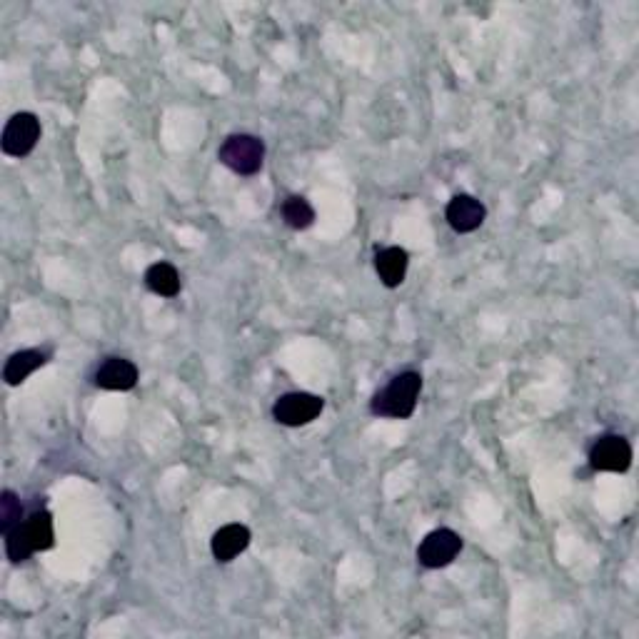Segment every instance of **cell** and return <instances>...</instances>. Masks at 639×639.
I'll list each match as a JSON object with an SVG mask.
<instances>
[{"instance_id": "cell-1", "label": "cell", "mask_w": 639, "mask_h": 639, "mask_svg": "<svg viewBox=\"0 0 639 639\" xmlns=\"http://www.w3.org/2000/svg\"><path fill=\"white\" fill-rule=\"evenodd\" d=\"M55 545L53 517L48 510H35L23 525L5 535V555L10 562H25L33 552H45Z\"/></svg>"}, {"instance_id": "cell-2", "label": "cell", "mask_w": 639, "mask_h": 639, "mask_svg": "<svg viewBox=\"0 0 639 639\" xmlns=\"http://www.w3.org/2000/svg\"><path fill=\"white\" fill-rule=\"evenodd\" d=\"M422 392V375L415 370L400 372L397 377H392L390 385L385 390L377 392L372 397V415L377 417H392V420H407V417L415 415L417 397Z\"/></svg>"}, {"instance_id": "cell-3", "label": "cell", "mask_w": 639, "mask_h": 639, "mask_svg": "<svg viewBox=\"0 0 639 639\" xmlns=\"http://www.w3.org/2000/svg\"><path fill=\"white\" fill-rule=\"evenodd\" d=\"M218 158L225 168L248 178V175L260 173V168H263L265 143L260 138H255V135L235 133L230 138H225V143L220 145Z\"/></svg>"}, {"instance_id": "cell-4", "label": "cell", "mask_w": 639, "mask_h": 639, "mask_svg": "<svg viewBox=\"0 0 639 639\" xmlns=\"http://www.w3.org/2000/svg\"><path fill=\"white\" fill-rule=\"evenodd\" d=\"M325 410V400L313 392H288L273 405L275 422L285 427H303L318 420Z\"/></svg>"}, {"instance_id": "cell-5", "label": "cell", "mask_w": 639, "mask_h": 639, "mask_svg": "<svg viewBox=\"0 0 639 639\" xmlns=\"http://www.w3.org/2000/svg\"><path fill=\"white\" fill-rule=\"evenodd\" d=\"M462 552V537L450 527H440L432 530L425 540L417 547V562L427 570H442V567L452 565L457 555Z\"/></svg>"}, {"instance_id": "cell-6", "label": "cell", "mask_w": 639, "mask_h": 639, "mask_svg": "<svg viewBox=\"0 0 639 639\" xmlns=\"http://www.w3.org/2000/svg\"><path fill=\"white\" fill-rule=\"evenodd\" d=\"M40 140V120L33 113H15L5 123L3 138H0V150L8 158H25L35 150Z\"/></svg>"}, {"instance_id": "cell-7", "label": "cell", "mask_w": 639, "mask_h": 639, "mask_svg": "<svg viewBox=\"0 0 639 639\" xmlns=\"http://www.w3.org/2000/svg\"><path fill=\"white\" fill-rule=\"evenodd\" d=\"M590 465L597 472H627L632 465V445L622 435H605L592 445Z\"/></svg>"}, {"instance_id": "cell-8", "label": "cell", "mask_w": 639, "mask_h": 639, "mask_svg": "<svg viewBox=\"0 0 639 639\" xmlns=\"http://www.w3.org/2000/svg\"><path fill=\"white\" fill-rule=\"evenodd\" d=\"M445 218L455 233L467 235L475 233L477 228H482V223H485L487 218V208L480 200L472 198V195H455V198L447 203Z\"/></svg>"}, {"instance_id": "cell-9", "label": "cell", "mask_w": 639, "mask_h": 639, "mask_svg": "<svg viewBox=\"0 0 639 639\" xmlns=\"http://www.w3.org/2000/svg\"><path fill=\"white\" fill-rule=\"evenodd\" d=\"M138 367L135 362L125 360V357H108L103 365L95 372V385L100 390H110V392H128L138 385Z\"/></svg>"}, {"instance_id": "cell-10", "label": "cell", "mask_w": 639, "mask_h": 639, "mask_svg": "<svg viewBox=\"0 0 639 639\" xmlns=\"http://www.w3.org/2000/svg\"><path fill=\"white\" fill-rule=\"evenodd\" d=\"M250 540H253V535H250L248 527L240 525V522H233V525H225L215 532L210 550H213L215 560L225 565V562H233L235 557L243 555L250 547Z\"/></svg>"}, {"instance_id": "cell-11", "label": "cell", "mask_w": 639, "mask_h": 639, "mask_svg": "<svg viewBox=\"0 0 639 639\" xmlns=\"http://www.w3.org/2000/svg\"><path fill=\"white\" fill-rule=\"evenodd\" d=\"M407 265H410V255L405 248H397V245L380 250L375 258V270L385 288H400L405 283Z\"/></svg>"}, {"instance_id": "cell-12", "label": "cell", "mask_w": 639, "mask_h": 639, "mask_svg": "<svg viewBox=\"0 0 639 639\" xmlns=\"http://www.w3.org/2000/svg\"><path fill=\"white\" fill-rule=\"evenodd\" d=\"M45 362H48V355H45L43 350L13 352V355L5 360V367H3L5 385H10V387L20 385V382L28 380V377L33 375L35 370H40Z\"/></svg>"}, {"instance_id": "cell-13", "label": "cell", "mask_w": 639, "mask_h": 639, "mask_svg": "<svg viewBox=\"0 0 639 639\" xmlns=\"http://www.w3.org/2000/svg\"><path fill=\"white\" fill-rule=\"evenodd\" d=\"M145 285L160 298H175L180 293V273L170 263H155L145 270Z\"/></svg>"}, {"instance_id": "cell-14", "label": "cell", "mask_w": 639, "mask_h": 639, "mask_svg": "<svg viewBox=\"0 0 639 639\" xmlns=\"http://www.w3.org/2000/svg\"><path fill=\"white\" fill-rule=\"evenodd\" d=\"M283 220L293 230H308L315 223V208L300 195H290L283 203Z\"/></svg>"}, {"instance_id": "cell-15", "label": "cell", "mask_w": 639, "mask_h": 639, "mask_svg": "<svg viewBox=\"0 0 639 639\" xmlns=\"http://www.w3.org/2000/svg\"><path fill=\"white\" fill-rule=\"evenodd\" d=\"M18 525H23V505H20L13 490H3V495H0V532L5 537Z\"/></svg>"}]
</instances>
